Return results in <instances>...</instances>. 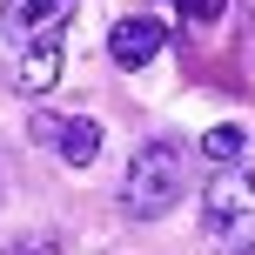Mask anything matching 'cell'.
<instances>
[{"label":"cell","mask_w":255,"mask_h":255,"mask_svg":"<svg viewBox=\"0 0 255 255\" xmlns=\"http://www.w3.org/2000/svg\"><path fill=\"white\" fill-rule=\"evenodd\" d=\"M67 20H74V0H0V67L13 94L40 101L61 81Z\"/></svg>","instance_id":"6da1fadb"},{"label":"cell","mask_w":255,"mask_h":255,"mask_svg":"<svg viewBox=\"0 0 255 255\" xmlns=\"http://www.w3.org/2000/svg\"><path fill=\"white\" fill-rule=\"evenodd\" d=\"M181 188H188V148L175 134H154V141L134 148V161L121 175V215L128 222H161L181 202Z\"/></svg>","instance_id":"7a4b0ae2"},{"label":"cell","mask_w":255,"mask_h":255,"mask_svg":"<svg viewBox=\"0 0 255 255\" xmlns=\"http://www.w3.org/2000/svg\"><path fill=\"white\" fill-rule=\"evenodd\" d=\"M202 235L222 249H255V168L249 161H229L208 175V195H202Z\"/></svg>","instance_id":"3957f363"},{"label":"cell","mask_w":255,"mask_h":255,"mask_svg":"<svg viewBox=\"0 0 255 255\" xmlns=\"http://www.w3.org/2000/svg\"><path fill=\"white\" fill-rule=\"evenodd\" d=\"M27 134L40 148H54L67 168H94L101 161V121H88V115H34Z\"/></svg>","instance_id":"277c9868"},{"label":"cell","mask_w":255,"mask_h":255,"mask_svg":"<svg viewBox=\"0 0 255 255\" xmlns=\"http://www.w3.org/2000/svg\"><path fill=\"white\" fill-rule=\"evenodd\" d=\"M161 47H168V27H161V20H148V13H134V20H121L115 34H108L115 67H148Z\"/></svg>","instance_id":"5b68a950"},{"label":"cell","mask_w":255,"mask_h":255,"mask_svg":"<svg viewBox=\"0 0 255 255\" xmlns=\"http://www.w3.org/2000/svg\"><path fill=\"white\" fill-rule=\"evenodd\" d=\"M242 148H249V134H242L235 121H222V128H208V134H202V161H208V168L242 161Z\"/></svg>","instance_id":"8992f818"},{"label":"cell","mask_w":255,"mask_h":255,"mask_svg":"<svg viewBox=\"0 0 255 255\" xmlns=\"http://www.w3.org/2000/svg\"><path fill=\"white\" fill-rule=\"evenodd\" d=\"M7 255H54V235H20V242H7Z\"/></svg>","instance_id":"52a82bcc"},{"label":"cell","mask_w":255,"mask_h":255,"mask_svg":"<svg viewBox=\"0 0 255 255\" xmlns=\"http://www.w3.org/2000/svg\"><path fill=\"white\" fill-rule=\"evenodd\" d=\"M181 13H188V20H215L222 0H181Z\"/></svg>","instance_id":"ba28073f"},{"label":"cell","mask_w":255,"mask_h":255,"mask_svg":"<svg viewBox=\"0 0 255 255\" xmlns=\"http://www.w3.org/2000/svg\"><path fill=\"white\" fill-rule=\"evenodd\" d=\"M235 255H255V249H235Z\"/></svg>","instance_id":"9c48e42d"}]
</instances>
